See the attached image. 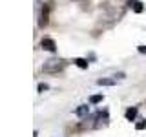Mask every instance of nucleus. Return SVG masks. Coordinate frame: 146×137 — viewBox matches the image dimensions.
<instances>
[{"label":"nucleus","instance_id":"7ed1b4c3","mask_svg":"<svg viewBox=\"0 0 146 137\" xmlns=\"http://www.w3.org/2000/svg\"><path fill=\"white\" fill-rule=\"evenodd\" d=\"M137 113H139V108H137V106H131V108H128V110H126V113H124V115H126L128 121H135Z\"/></svg>","mask_w":146,"mask_h":137},{"label":"nucleus","instance_id":"9b49d317","mask_svg":"<svg viewBox=\"0 0 146 137\" xmlns=\"http://www.w3.org/2000/svg\"><path fill=\"white\" fill-rule=\"evenodd\" d=\"M48 88H49V86H48V84H44V82H42V84H38V91H40V93H44V91L48 90Z\"/></svg>","mask_w":146,"mask_h":137},{"label":"nucleus","instance_id":"20e7f679","mask_svg":"<svg viewBox=\"0 0 146 137\" xmlns=\"http://www.w3.org/2000/svg\"><path fill=\"white\" fill-rule=\"evenodd\" d=\"M88 112H90V108L86 106V104H82V106H79L75 110V115H79V117H84V115H88Z\"/></svg>","mask_w":146,"mask_h":137},{"label":"nucleus","instance_id":"f03ea898","mask_svg":"<svg viewBox=\"0 0 146 137\" xmlns=\"http://www.w3.org/2000/svg\"><path fill=\"white\" fill-rule=\"evenodd\" d=\"M44 49H48V51H57V44H55L53 39H42V42H40Z\"/></svg>","mask_w":146,"mask_h":137},{"label":"nucleus","instance_id":"6e6552de","mask_svg":"<svg viewBox=\"0 0 146 137\" xmlns=\"http://www.w3.org/2000/svg\"><path fill=\"white\" fill-rule=\"evenodd\" d=\"M131 9H133L135 13H143V9H144V6H143V2H139V0H135V2L131 4Z\"/></svg>","mask_w":146,"mask_h":137},{"label":"nucleus","instance_id":"9d476101","mask_svg":"<svg viewBox=\"0 0 146 137\" xmlns=\"http://www.w3.org/2000/svg\"><path fill=\"white\" fill-rule=\"evenodd\" d=\"M135 128H137V130H144V128H146V121H141V122H137V124H135Z\"/></svg>","mask_w":146,"mask_h":137},{"label":"nucleus","instance_id":"1a4fd4ad","mask_svg":"<svg viewBox=\"0 0 146 137\" xmlns=\"http://www.w3.org/2000/svg\"><path fill=\"white\" fill-rule=\"evenodd\" d=\"M102 99H104V95H91L90 104H99V102H102Z\"/></svg>","mask_w":146,"mask_h":137},{"label":"nucleus","instance_id":"39448f33","mask_svg":"<svg viewBox=\"0 0 146 137\" xmlns=\"http://www.w3.org/2000/svg\"><path fill=\"white\" fill-rule=\"evenodd\" d=\"M115 82H117V79H99L97 84L99 86H113Z\"/></svg>","mask_w":146,"mask_h":137},{"label":"nucleus","instance_id":"f257e3e1","mask_svg":"<svg viewBox=\"0 0 146 137\" xmlns=\"http://www.w3.org/2000/svg\"><path fill=\"white\" fill-rule=\"evenodd\" d=\"M66 68V62L60 61V59H51V61H46L42 66V71L46 73H58Z\"/></svg>","mask_w":146,"mask_h":137},{"label":"nucleus","instance_id":"423d86ee","mask_svg":"<svg viewBox=\"0 0 146 137\" xmlns=\"http://www.w3.org/2000/svg\"><path fill=\"white\" fill-rule=\"evenodd\" d=\"M73 62H75L77 64V66H79L80 68V70H88V61H86V59H75V61H73Z\"/></svg>","mask_w":146,"mask_h":137},{"label":"nucleus","instance_id":"0eeeda50","mask_svg":"<svg viewBox=\"0 0 146 137\" xmlns=\"http://www.w3.org/2000/svg\"><path fill=\"white\" fill-rule=\"evenodd\" d=\"M38 24L40 26H46V24H48V6L42 9V15H40V22H38Z\"/></svg>","mask_w":146,"mask_h":137},{"label":"nucleus","instance_id":"f8f14e48","mask_svg":"<svg viewBox=\"0 0 146 137\" xmlns=\"http://www.w3.org/2000/svg\"><path fill=\"white\" fill-rule=\"evenodd\" d=\"M137 49H139V53H146V46H139Z\"/></svg>","mask_w":146,"mask_h":137}]
</instances>
